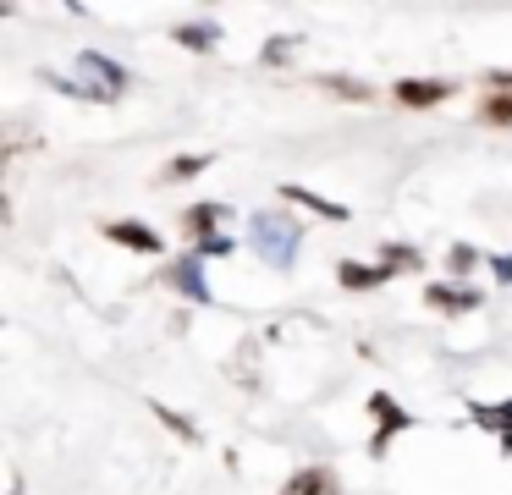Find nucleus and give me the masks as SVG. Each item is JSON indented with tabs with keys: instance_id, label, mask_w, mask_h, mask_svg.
<instances>
[{
	"instance_id": "21",
	"label": "nucleus",
	"mask_w": 512,
	"mask_h": 495,
	"mask_svg": "<svg viewBox=\"0 0 512 495\" xmlns=\"http://www.w3.org/2000/svg\"><path fill=\"white\" fill-rule=\"evenodd\" d=\"M490 270H496L501 286H512V253H490Z\"/></svg>"
},
{
	"instance_id": "2",
	"label": "nucleus",
	"mask_w": 512,
	"mask_h": 495,
	"mask_svg": "<svg viewBox=\"0 0 512 495\" xmlns=\"http://www.w3.org/2000/svg\"><path fill=\"white\" fill-rule=\"evenodd\" d=\"M369 413H375V418H380V429H375V440H369V457H386V446H391V435H397V429H408V424H413V418H408V413H402V407H397V402H391V396H386V391H375V396H369Z\"/></svg>"
},
{
	"instance_id": "12",
	"label": "nucleus",
	"mask_w": 512,
	"mask_h": 495,
	"mask_svg": "<svg viewBox=\"0 0 512 495\" xmlns=\"http://www.w3.org/2000/svg\"><path fill=\"white\" fill-rule=\"evenodd\" d=\"M380 259H386V264H380V270H386V275H408V270H419V248H408V242H391V248L386 253H380Z\"/></svg>"
},
{
	"instance_id": "20",
	"label": "nucleus",
	"mask_w": 512,
	"mask_h": 495,
	"mask_svg": "<svg viewBox=\"0 0 512 495\" xmlns=\"http://www.w3.org/2000/svg\"><path fill=\"white\" fill-rule=\"evenodd\" d=\"M325 88H331V94H342V99H369V88L364 83H347V77H325Z\"/></svg>"
},
{
	"instance_id": "11",
	"label": "nucleus",
	"mask_w": 512,
	"mask_h": 495,
	"mask_svg": "<svg viewBox=\"0 0 512 495\" xmlns=\"http://www.w3.org/2000/svg\"><path fill=\"white\" fill-rule=\"evenodd\" d=\"M171 39H177L182 50H193V55H210L215 44H221V28H215V22H182Z\"/></svg>"
},
{
	"instance_id": "4",
	"label": "nucleus",
	"mask_w": 512,
	"mask_h": 495,
	"mask_svg": "<svg viewBox=\"0 0 512 495\" xmlns=\"http://www.w3.org/2000/svg\"><path fill=\"white\" fill-rule=\"evenodd\" d=\"M424 303L441 308V314H468V308H479L485 297H479L474 286H446V281H430V286H424Z\"/></svg>"
},
{
	"instance_id": "19",
	"label": "nucleus",
	"mask_w": 512,
	"mask_h": 495,
	"mask_svg": "<svg viewBox=\"0 0 512 495\" xmlns=\"http://www.w3.org/2000/svg\"><path fill=\"white\" fill-rule=\"evenodd\" d=\"M485 121L507 127V121H512V94H496V99H490V105H485Z\"/></svg>"
},
{
	"instance_id": "6",
	"label": "nucleus",
	"mask_w": 512,
	"mask_h": 495,
	"mask_svg": "<svg viewBox=\"0 0 512 495\" xmlns=\"http://www.w3.org/2000/svg\"><path fill=\"white\" fill-rule=\"evenodd\" d=\"M281 198H287V204H298V209H309V215H320V220H347V215H353L347 204H336V198L314 193V187H298V182L281 187Z\"/></svg>"
},
{
	"instance_id": "3",
	"label": "nucleus",
	"mask_w": 512,
	"mask_h": 495,
	"mask_svg": "<svg viewBox=\"0 0 512 495\" xmlns=\"http://www.w3.org/2000/svg\"><path fill=\"white\" fill-rule=\"evenodd\" d=\"M391 94L408 110H430V105H441V99H452V83H441V77H402Z\"/></svg>"
},
{
	"instance_id": "14",
	"label": "nucleus",
	"mask_w": 512,
	"mask_h": 495,
	"mask_svg": "<svg viewBox=\"0 0 512 495\" xmlns=\"http://www.w3.org/2000/svg\"><path fill=\"white\" fill-rule=\"evenodd\" d=\"M149 413H155V418H160V424H166V429H171V435H177V440H188V446H193V440H199V424H193V418H182V413H171L166 402H149Z\"/></svg>"
},
{
	"instance_id": "22",
	"label": "nucleus",
	"mask_w": 512,
	"mask_h": 495,
	"mask_svg": "<svg viewBox=\"0 0 512 495\" xmlns=\"http://www.w3.org/2000/svg\"><path fill=\"white\" fill-rule=\"evenodd\" d=\"M490 83H496V94H512V72H496Z\"/></svg>"
},
{
	"instance_id": "7",
	"label": "nucleus",
	"mask_w": 512,
	"mask_h": 495,
	"mask_svg": "<svg viewBox=\"0 0 512 495\" xmlns=\"http://www.w3.org/2000/svg\"><path fill=\"white\" fill-rule=\"evenodd\" d=\"M171 286H177L188 303H210V286H204V259H199V253H188V259L171 264Z\"/></svg>"
},
{
	"instance_id": "8",
	"label": "nucleus",
	"mask_w": 512,
	"mask_h": 495,
	"mask_svg": "<svg viewBox=\"0 0 512 495\" xmlns=\"http://www.w3.org/2000/svg\"><path fill=\"white\" fill-rule=\"evenodd\" d=\"M78 66H83V77H100V88H111L116 99H122V88L133 83V77H127L122 66L111 61V55H100V50H83V61H78Z\"/></svg>"
},
{
	"instance_id": "13",
	"label": "nucleus",
	"mask_w": 512,
	"mask_h": 495,
	"mask_svg": "<svg viewBox=\"0 0 512 495\" xmlns=\"http://www.w3.org/2000/svg\"><path fill=\"white\" fill-rule=\"evenodd\" d=\"M336 281H342V286H380V281H391V275L386 270H369V264L342 259V264H336Z\"/></svg>"
},
{
	"instance_id": "17",
	"label": "nucleus",
	"mask_w": 512,
	"mask_h": 495,
	"mask_svg": "<svg viewBox=\"0 0 512 495\" xmlns=\"http://www.w3.org/2000/svg\"><path fill=\"white\" fill-rule=\"evenodd\" d=\"M193 253H199V259H226V253H232V237H204V242H193Z\"/></svg>"
},
{
	"instance_id": "5",
	"label": "nucleus",
	"mask_w": 512,
	"mask_h": 495,
	"mask_svg": "<svg viewBox=\"0 0 512 495\" xmlns=\"http://www.w3.org/2000/svg\"><path fill=\"white\" fill-rule=\"evenodd\" d=\"M105 237L122 242V248H133V253H160V248H166V242H160V231L144 226V220H111V226H105Z\"/></svg>"
},
{
	"instance_id": "10",
	"label": "nucleus",
	"mask_w": 512,
	"mask_h": 495,
	"mask_svg": "<svg viewBox=\"0 0 512 495\" xmlns=\"http://www.w3.org/2000/svg\"><path fill=\"white\" fill-rule=\"evenodd\" d=\"M336 490H342V484H336L331 468H298V473L287 479V490H281V495H336Z\"/></svg>"
},
{
	"instance_id": "1",
	"label": "nucleus",
	"mask_w": 512,
	"mask_h": 495,
	"mask_svg": "<svg viewBox=\"0 0 512 495\" xmlns=\"http://www.w3.org/2000/svg\"><path fill=\"white\" fill-rule=\"evenodd\" d=\"M248 242H254L259 259H270V270H292L303 226L287 215V209H259V215H248Z\"/></svg>"
},
{
	"instance_id": "15",
	"label": "nucleus",
	"mask_w": 512,
	"mask_h": 495,
	"mask_svg": "<svg viewBox=\"0 0 512 495\" xmlns=\"http://www.w3.org/2000/svg\"><path fill=\"white\" fill-rule=\"evenodd\" d=\"M204 165H210V154H177V160H166V182H193V176L204 171Z\"/></svg>"
},
{
	"instance_id": "16",
	"label": "nucleus",
	"mask_w": 512,
	"mask_h": 495,
	"mask_svg": "<svg viewBox=\"0 0 512 495\" xmlns=\"http://www.w3.org/2000/svg\"><path fill=\"white\" fill-rule=\"evenodd\" d=\"M292 50H298V33H281L276 44H265V50H259V61H265V66H287Z\"/></svg>"
},
{
	"instance_id": "18",
	"label": "nucleus",
	"mask_w": 512,
	"mask_h": 495,
	"mask_svg": "<svg viewBox=\"0 0 512 495\" xmlns=\"http://www.w3.org/2000/svg\"><path fill=\"white\" fill-rule=\"evenodd\" d=\"M474 264H479V253L468 248V242H457V248H452V259H446V270H452V275H468Z\"/></svg>"
},
{
	"instance_id": "9",
	"label": "nucleus",
	"mask_w": 512,
	"mask_h": 495,
	"mask_svg": "<svg viewBox=\"0 0 512 495\" xmlns=\"http://www.w3.org/2000/svg\"><path fill=\"white\" fill-rule=\"evenodd\" d=\"M226 215H232V209H226V204H215V198H204V204H193L188 209V215H182V226H188L193 231V237H221V220Z\"/></svg>"
}]
</instances>
